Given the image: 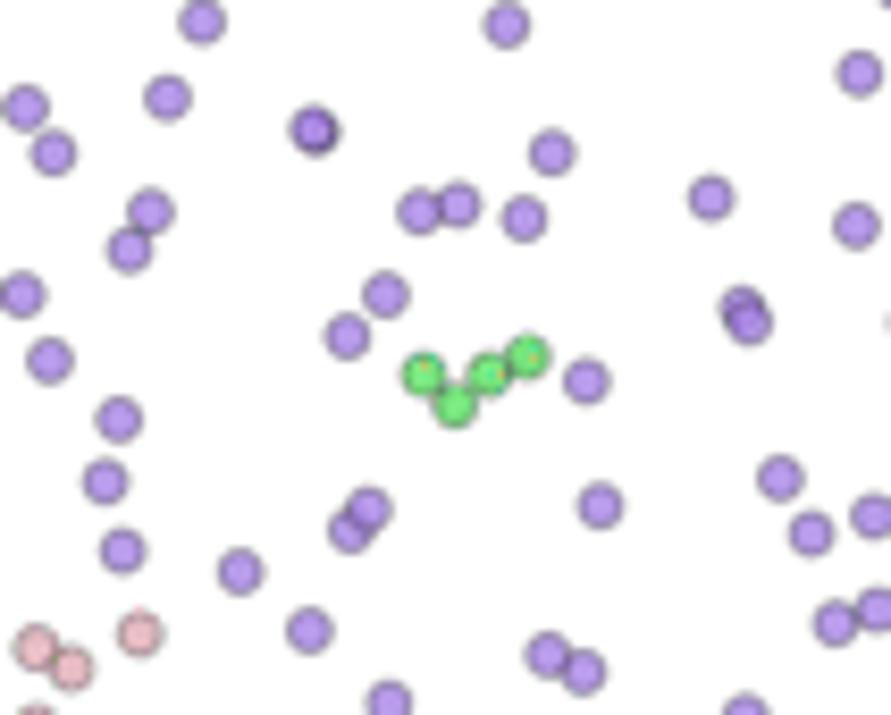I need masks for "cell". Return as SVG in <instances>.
Here are the masks:
<instances>
[{
	"label": "cell",
	"mask_w": 891,
	"mask_h": 715,
	"mask_svg": "<svg viewBox=\"0 0 891 715\" xmlns=\"http://www.w3.org/2000/svg\"><path fill=\"white\" fill-rule=\"evenodd\" d=\"M362 312H371V321H404V312H413V287H404L396 269H379V278L362 287Z\"/></svg>",
	"instance_id": "obj_1"
},
{
	"label": "cell",
	"mask_w": 891,
	"mask_h": 715,
	"mask_svg": "<svg viewBox=\"0 0 891 715\" xmlns=\"http://www.w3.org/2000/svg\"><path fill=\"white\" fill-rule=\"evenodd\" d=\"M479 404H488V396L454 379L446 396H429V422H438V429H472V422H479Z\"/></svg>",
	"instance_id": "obj_2"
},
{
	"label": "cell",
	"mask_w": 891,
	"mask_h": 715,
	"mask_svg": "<svg viewBox=\"0 0 891 715\" xmlns=\"http://www.w3.org/2000/svg\"><path fill=\"white\" fill-rule=\"evenodd\" d=\"M287 135H294V152H337V118L328 110H294Z\"/></svg>",
	"instance_id": "obj_3"
},
{
	"label": "cell",
	"mask_w": 891,
	"mask_h": 715,
	"mask_svg": "<svg viewBox=\"0 0 891 715\" xmlns=\"http://www.w3.org/2000/svg\"><path fill=\"white\" fill-rule=\"evenodd\" d=\"M143 110H152L160 127H168V118H186V110H193V85H186V76H152V93H143Z\"/></svg>",
	"instance_id": "obj_4"
},
{
	"label": "cell",
	"mask_w": 891,
	"mask_h": 715,
	"mask_svg": "<svg viewBox=\"0 0 891 715\" xmlns=\"http://www.w3.org/2000/svg\"><path fill=\"white\" fill-rule=\"evenodd\" d=\"M463 388H479V396H505V388H513V362H505V346H497V354H472V362H463Z\"/></svg>",
	"instance_id": "obj_5"
},
{
	"label": "cell",
	"mask_w": 891,
	"mask_h": 715,
	"mask_svg": "<svg viewBox=\"0 0 891 715\" xmlns=\"http://www.w3.org/2000/svg\"><path fill=\"white\" fill-rule=\"evenodd\" d=\"M497 219H505L513 244H539V236H547V202H539V195H522V202H505Z\"/></svg>",
	"instance_id": "obj_6"
},
{
	"label": "cell",
	"mask_w": 891,
	"mask_h": 715,
	"mask_svg": "<svg viewBox=\"0 0 891 715\" xmlns=\"http://www.w3.org/2000/svg\"><path fill=\"white\" fill-rule=\"evenodd\" d=\"M261 581H269V573H261V555H253V548H236V555H219V589H227V598H253Z\"/></svg>",
	"instance_id": "obj_7"
},
{
	"label": "cell",
	"mask_w": 891,
	"mask_h": 715,
	"mask_svg": "<svg viewBox=\"0 0 891 715\" xmlns=\"http://www.w3.org/2000/svg\"><path fill=\"white\" fill-rule=\"evenodd\" d=\"M287 649H303V656H319V649H337V623L319 615V606H303V615L287 623Z\"/></svg>",
	"instance_id": "obj_8"
},
{
	"label": "cell",
	"mask_w": 891,
	"mask_h": 715,
	"mask_svg": "<svg viewBox=\"0 0 891 715\" xmlns=\"http://www.w3.org/2000/svg\"><path fill=\"white\" fill-rule=\"evenodd\" d=\"M724 321H732L740 346H757V337H765V303H757L749 287H732V294H724Z\"/></svg>",
	"instance_id": "obj_9"
},
{
	"label": "cell",
	"mask_w": 891,
	"mask_h": 715,
	"mask_svg": "<svg viewBox=\"0 0 891 715\" xmlns=\"http://www.w3.org/2000/svg\"><path fill=\"white\" fill-rule=\"evenodd\" d=\"M757 488H765V497H774V505H791L799 488H807V472H799L791 455H765V463H757Z\"/></svg>",
	"instance_id": "obj_10"
},
{
	"label": "cell",
	"mask_w": 891,
	"mask_h": 715,
	"mask_svg": "<svg viewBox=\"0 0 891 715\" xmlns=\"http://www.w3.org/2000/svg\"><path fill=\"white\" fill-rule=\"evenodd\" d=\"M488 42H497V51H522V42H530V9L497 0V9H488Z\"/></svg>",
	"instance_id": "obj_11"
},
{
	"label": "cell",
	"mask_w": 891,
	"mask_h": 715,
	"mask_svg": "<svg viewBox=\"0 0 891 715\" xmlns=\"http://www.w3.org/2000/svg\"><path fill=\"white\" fill-rule=\"evenodd\" d=\"M832 236H841V244H850V253H866V244H875V236H883V219H875V211H866V202H841V219H832Z\"/></svg>",
	"instance_id": "obj_12"
},
{
	"label": "cell",
	"mask_w": 891,
	"mask_h": 715,
	"mask_svg": "<svg viewBox=\"0 0 891 715\" xmlns=\"http://www.w3.org/2000/svg\"><path fill=\"white\" fill-rule=\"evenodd\" d=\"M118 649H127V656H160V615H152V606H135V615L118 623Z\"/></svg>",
	"instance_id": "obj_13"
},
{
	"label": "cell",
	"mask_w": 891,
	"mask_h": 715,
	"mask_svg": "<svg viewBox=\"0 0 891 715\" xmlns=\"http://www.w3.org/2000/svg\"><path fill=\"white\" fill-rule=\"evenodd\" d=\"M85 497H93V505H118V497H127V463L101 455L93 472H85Z\"/></svg>",
	"instance_id": "obj_14"
},
{
	"label": "cell",
	"mask_w": 891,
	"mask_h": 715,
	"mask_svg": "<svg viewBox=\"0 0 891 715\" xmlns=\"http://www.w3.org/2000/svg\"><path fill=\"white\" fill-rule=\"evenodd\" d=\"M505 362H513V379H547V371H555L547 337H513V346H505Z\"/></svg>",
	"instance_id": "obj_15"
},
{
	"label": "cell",
	"mask_w": 891,
	"mask_h": 715,
	"mask_svg": "<svg viewBox=\"0 0 891 715\" xmlns=\"http://www.w3.org/2000/svg\"><path fill=\"white\" fill-rule=\"evenodd\" d=\"M404 388H413V396H446V388H454V371H446L438 354H413V362H404Z\"/></svg>",
	"instance_id": "obj_16"
},
{
	"label": "cell",
	"mask_w": 891,
	"mask_h": 715,
	"mask_svg": "<svg viewBox=\"0 0 891 715\" xmlns=\"http://www.w3.org/2000/svg\"><path fill=\"white\" fill-rule=\"evenodd\" d=\"M564 396H573V404H598L605 396V362H564Z\"/></svg>",
	"instance_id": "obj_17"
},
{
	"label": "cell",
	"mask_w": 891,
	"mask_h": 715,
	"mask_svg": "<svg viewBox=\"0 0 891 715\" xmlns=\"http://www.w3.org/2000/svg\"><path fill=\"white\" fill-rule=\"evenodd\" d=\"M690 211H699V219H732V186H724V177H699V186H690Z\"/></svg>",
	"instance_id": "obj_18"
},
{
	"label": "cell",
	"mask_w": 891,
	"mask_h": 715,
	"mask_svg": "<svg viewBox=\"0 0 891 715\" xmlns=\"http://www.w3.org/2000/svg\"><path fill=\"white\" fill-rule=\"evenodd\" d=\"M850 631H858V606H841V598H832V606H816V640H825V649H841Z\"/></svg>",
	"instance_id": "obj_19"
},
{
	"label": "cell",
	"mask_w": 891,
	"mask_h": 715,
	"mask_svg": "<svg viewBox=\"0 0 891 715\" xmlns=\"http://www.w3.org/2000/svg\"><path fill=\"white\" fill-rule=\"evenodd\" d=\"M143 539H135V530H110V539H101V564H110V573H135V564H143Z\"/></svg>",
	"instance_id": "obj_20"
},
{
	"label": "cell",
	"mask_w": 891,
	"mask_h": 715,
	"mask_svg": "<svg viewBox=\"0 0 891 715\" xmlns=\"http://www.w3.org/2000/svg\"><path fill=\"white\" fill-rule=\"evenodd\" d=\"M530 161H539L547 177H564V168H573V135H555V127H547L539 143H530Z\"/></svg>",
	"instance_id": "obj_21"
},
{
	"label": "cell",
	"mask_w": 891,
	"mask_h": 715,
	"mask_svg": "<svg viewBox=\"0 0 891 715\" xmlns=\"http://www.w3.org/2000/svg\"><path fill=\"white\" fill-rule=\"evenodd\" d=\"M17 665H60V631H42V623L17 631Z\"/></svg>",
	"instance_id": "obj_22"
},
{
	"label": "cell",
	"mask_w": 891,
	"mask_h": 715,
	"mask_svg": "<svg viewBox=\"0 0 891 715\" xmlns=\"http://www.w3.org/2000/svg\"><path fill=\"white\" fill-rule=\"evenodd\" d=\"M135 422H143V413H135L127 396H110V404L93 413V429H101V438H135Z\"/></svg>",
	"instance_id": "obj_23"
},
{
	"label": "cell",
	"mask_w": 891,
	"mask_h": 715,
	"mask_svg": "<svg viewBox=\"0 0 891 715\" xmlns=\"http://www.w3.org/2000/svg\"><path fill=\"white\" fill-rule=\"evenodd\" d=\"M875 85H883V67L866 60V51H850V60H841V93H875Z\"/></svg>",
	"instance_id": "obj_24"
},
{
	"label": "cell",
	"mask_w": 891,
	"mask_h": 715,
	"mask_svg": "<svg viewBox=\"0 0 891 715\" xmlns=\"http://www.w3.org/2000/svg\"><path fill=\"white\" fill-rule=\"evenodd\" d=\"M387 514H396L387 488H362V497H353V522H362V530H387Z\"/></svg>",
	"instance_id": "obj_25"
},
{
	"label": "cell",
	"mask_w": 891,
	"mask_h": 715,
	"mask_svg": "<svg viewBox=\"0 0 891 715\" xmlns=\"http://www.w3.org/2000/svg\"><path fill=\"white\" fill-rule=\"evenodd\" d=\"M580 522H623V497H614V488H580Z\"/></svg>",
	"instance_id": "obj_26"
},
{
	"label": "cell",
	"mask_w": 891,
	"mask_h": 715,
	"mask_svg": "<svg viewBox=\"0 0 891 715\" xmlns=\"http://www.w3.org/2000/svg\"><path fill=\"white\" fill-rule=\"evenodd\" d=\"M26 371L42 379V388H60V379H67V346H34V354H26Z\"/></svg>",
	"instance_id": "obj_27"
},
{
	"label": "cell",
	"mask_w": 891,
	"mask_h": 715,
	"mask_svg": "<svg viewBox=\"0 0 891 715\" xmlns=\"http://www.w3.org/2000/svg\"><path fill=\"white\" fill-rule=\"evenodd\" d=\"M51 682H60V690H85V682H93V656H85V649H60Z\"/></svg>",
	"instance_id": "obj_28"
},
{
	"label": "cell",
	"mask_w": 891,
	"mask_h": 715,
	"mask_svg": "<svg viewBox=\"0 0 891 715\" xmlns=\"http://www.w3.org/2000/svg\"><path fill=\"white\" fill-rule=\"evenodd\" d=\"M564 690H580V699L605 690V656H573V665H564Z\"/></svg>",
	"instance_id": "obj_29"
},
{
	"label": "cell",
	"mask_w": 891,
	"mask_h": 715,
	"mask_svg": "<svg viewBox=\"0 0 891 715\" xmlns=\"http://www.w3.org/2000/svg\"><path fill=\"white\" fill-rule=\"evenodd\" d=\"M362 707H371V715H413V690H404V682H371Z\"/></svg>",
	"instance_id": "obj_30"
},
{
	"label": "cell",
	"mask_w": 891,
	"mask_h": 715,
	"mask_svg": "<svg viewBox=\"0 0 891 715\" xmlns=\"http://www.w3.org/2000/svg\"><path fill=\"white\" fill-rule=\"evenodd\" d=\"M219 26H227L219 0H193V9H186V34H193V42H219Z\"/></svg>",
	"instance_id": "obj_31"
},
{
	"label": "cell",
	"mask_w": 891,
	"mask_h": 715,
	"mask_svg": "<svg viewBox=\"0 0 891 715\" xmlns=\"http://www.w3.org/2000/svg\"><path fill=\"white\" fill-rule=\"evenodd\" d=\"M362 337H371V312H353V321L328 328V354H362Z\"/></svg>",
	"instance_id": "obj_32"
},
{
	"label": "cell",
	"mask_w": 891,
	"mask_h": 715,
	"mask_svg": "<svg viewBox=\"0 0 891 715\" xmlns=\"http://www.w3.org/2000/svg\"><path fill=\"white\" fill-rule=\"evenodd\" d=\"M438 211H446V228H463V219H479V195H472V186H446Z\"/></svg>",
	"instance_id": "obj_33"
},
{
	"label": "cell",
	"mask_w": 891,
	"mask_h": 715,
	"mask_svg": "<svg viewBox=\"0 0 891 715\" xmlns=\"http://www.w3.org/2000/svg\"><path fill=\"white\" fill-rule=\"evenodd\" d=\"M438 219H446V211H438V195H404V228H413V236H429Z\"/></svg>",
	"instance_id": "obj_34"
},
{
	"label": "cell",
	"mask_w": 891,
	"mask_h": 715,
	"mask_svg": "<svg viewBox=\"0 0 891 715\" xmlns=\"http://www.w3.org/2000/svg\"><path fill=\"white\" fill-rule=\"evenodd\" d=\"M850 522H858L866 539H883V530H891V497H866V505H858V514H850Z\"/></svg>",
	"instance_id": "obj_35"
},
{
	"label": "cell",
	"mask_w": 891,
	"mask_h": 715,
	"mask_svg": "<svg viewBox=\"0 0 891 715\" xmlns=\"http://www.w3.org/2000/svg\"><path fill=\"white\" fill-rule=\"evenodd\" d=\"M67 161H76V152H67V135H42V143H34V168H51V177H60Z\"/></svg>",
	"instance_id": "obj_36"
},
{
	"label": "cell",
	"mask_w": 891,
	"mask_h": 715,
	"mask_svg": "<svg viewBox=\"0 0 891 715\" xmlns=\"http://www.w3.org/2000/svg\"><path fill=\"white\" fill-rule=\"evenodd\" d=\"M825 548H832V522L807 514V522H799V555H825Z\"/></svg>",
	"instance_id": "obj_37"
},
{
	"label": "cell",
	"mask_w": 891,
	"mask_h": 715,
	"mask_svg": "<svg viewBox=\"0 0 891 715\" xmlns=\"http://www.w3.org/2000/svg\"><path fill=\"white\" fill-rule=\"evenodd\" d=\"M135 228H168V195H135Z\"/></svg>",
	"instance_id": "obj_38"
},
{
	"label": "cell",
	"mask_w": 891,
	"mask_h": 715,
	"mask_svg": "<svg viewBox=\"0 0 891 715\" xmlns=\"http://www.w3.org/2000/svg\"><path fill=\"white\" fill-rule=\"evenodd\" d=\"M858 623H875V631H883V623H891V589H875V598H858Z\"/></svg>",
	"instance_id": "obj_39"
},
{
	"label": "cell",
	"mask_w": 891,
	"mask_h": 715,
	"mask_svg": "<svg viewBox=\"0 0 891 715\" xmlns=\"http://www.w3.org/2000/svg\"><path fill=\"white\" fill-rule=\"evenodd\" d=\"M732 715H765V699H732Z\"/></svg>",
	"instance_id": "obj_40"
},
{
	"label": "cell",
	"mask_w": 891,
	"mask_h": 715,
	"mask_svg": "<svg viewBox=\"0 0 891 715\" xmlns=\"http://www.w3.org/2000/svg\"><path fill=\"white\" fill-rule=\"evenodd\" d=\"M26 715H51V707H26Z\"/></svg>",
	"instance_id": "obj_41"
},
{
	"label": "cell",
	"mask_w": 891,
	"mask_h": 715,
	"mask_svg": "<svg viewBox=\"0 0 891 715\" xmlns=\"http://www.w3.org/2000/svg\"><path fill=\"white\" fill-rule=\"evenodd\" d=\"M883 9H891V0H883Z\"/></svg>",
	"instance_id": "obj_42"
}]
</instances>
